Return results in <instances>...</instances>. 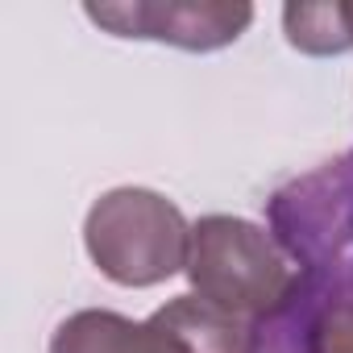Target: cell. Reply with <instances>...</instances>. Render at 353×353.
Instances as JSON below:
<instances>
[{"mask_svg":"<svg viewBox=\"0 0 353 353\" xmlns=\"http://www.w3.org/2000/svg\"><path fill=\"white\" fill-rule=\"evenodd\" d=\"M50 353H250V332L204 299H174L145 324L112 312H83L67 320Z\"/></svg>","mask_w":353,"mask_h":353,"instance_id":"cell-1","label":"cell"},{"mask_svg":"<svg viewBox=\"0 0 353 353\" xmlns=\"http://www.w3.org/2000/svg\"><path fill=\"white\" fill-rule=\"evenodd\" d=\"M192 279L204 303L225 316H266L287 299L299 274H287L266 237L229 216H212L192 229Z\"/></svg>","mask_w":353,"mask_h":353,"instance_id":"cell-2","label":"cell"},{"mask_svg":"<svg viewBox=\"0 0 353 353\" xmlns=\"http://www.w3.org/2000/svg\"><path fill=\"white\" fill-rule=\"evenodd\" d=\"M88 250L117 283H158L188 262L183 221L154 192H112L92 208Z\"/></svg>","mask_w":353,"mask_h":353,"instance_id":"cell-3","label":"cell"},{"mask_svg":"<svg viewBox=\"0 0 353 353\" xmlns=\"http://www.w3.org/2000/svg\"><path fill=\"white\" fill-rule=\"evenodd\" d=\"M270 225L303 270H328L336 250L353 241V150L283 188L270 204Z\"/></svg>","mask_w":353,"mask_h":353,"instance_id":"cell-4","label":"cell"}]
</instances>
